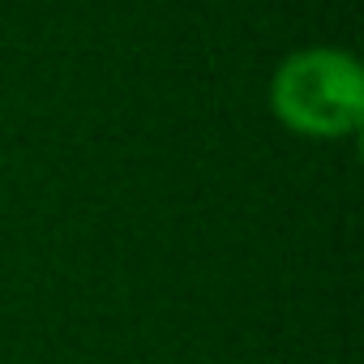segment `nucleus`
Here are the masks:
<instances>
[{"mask_svg": "<svg viewBox=\"0 0 364 364\" xmlns=\"http://www.w3.org/2000/svg\"><path fill=\"white\" fill-rule=\"evenodd\" d=\"M270 103L279 120L309 137H343L355 133L364 116V77L347 52L309 48L283 60L270 86Z\"/></svg>", "mask_w": 364, "mask_h": 364, "instance_id": "nucleus-1", "label": "nucleus"}]
</instances>
